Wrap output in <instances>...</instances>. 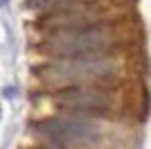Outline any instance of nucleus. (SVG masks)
<instances>
[{
	"label": "nucleus",
	"mask_w": 151,
	"mask_h": 149,
	"mask_svg": "<svg viewBox=\"0 0 151 149\" xmlns=\"http://www.w3.org/2000/svg\"><path fill=\"white\" fill-rule=\"evenodd\" d=\"M34 149H57V147H34Z\"/></svg>",
	"instance_id": "7"
},
{
	"label": "nucleus",
	"mask_w": 151,
	"mask_h": 149,
	"mask_svg": "<svg viewBox=\"0 0 151 149\" xmlns=\"http://www.w3.org/2000/svg\"><path fill=\"white\" fill-rule=\"evenodd\" d=\"M54 104L59 108L75 113H108L117 104V95L101 86H77V88H63L54 95Z\"/></svg>",
	"instance_id": "4"
},
{
	"label": "nucleus",
	"mask_w": 151,
	"mask_h": 149,
	"mask_svg": "<svg viewBox=\"0 0 151 149\" xmlns=\"http://www.w3.org/2000/svg\"><path fill=\"white\" fill-rule=\"evenodd\" d=\"M120 70L117 61L108 54H90V56H70L43 63L36 70L38 77L59 88H77V86H97L99 81H108Z\"/></svg>",
	"instance_id": "1"
},
{
	"label": "nucleus",
	"mask_w": 151,
	"mask_h": 149,
	"mask_svg": "<svg viewBox=\"0 0 151 149\" xmlns=\"http://www.w3.org/2000/svg\"><path fill=\"white\" fill-rule=\"evenodd\" d=\"M2 2H5V0H0V5H2Z\"/></svg>",
	"instance_id": "8"
},
{
	"label": "nucleus",
	"mask_w": 151,
	"mask_h": 149,
	"mask_svg": "<svg viewBox=\"0 0 151 149\" xmlns=\"http://www.w3.org/2000/svg\"><path fill=\"white\" fill-rule=\"evenodd\" d=\"M36 133L43 136L54 145L68 147V145H90L99 140L104 133L101 122L88 115H57L36 122Z\"/></svg>",
	"instance_id": "3"
},
{
	"label": "nucleus",
	"mask_w": 151,
	"mask_h": 149,
	"mask_svg": "<svg viewBox=\"0 0 151 149\" xmlns=\"http://www.w3.org/2000/svg\"><path fill=\"white\" fill-rule=\"evenodd\" d=\"M104 20V12L95 9L88 5H75L61 12L47 14L41 25L50 27L52 32H61V30H86V27H99V23Z\"/></svg>",
	"instance_id": "5"
},
{
	"label": "nucleus",
	"mask_w": 151,
	"mask_h": 149,
	"mask_svg": "<svg viewBox=\"0 0 151 149\" xmlns=\"http://www.w3.org/2000/svg\"><path fill=\"white\" fill-rule=\"evenodd\" d=\"M79 5V0H27V7L32 9H43L47 14L61 12V9H68V7Z\"/></svg>",
	"instance_id": "6"
},
{
	"label": "nucleus",
	"mask_w": 151,
	"mask_h": 149,
	"mask_svg": "<svg viewBox=\"0 0 151 149\" xmlns=\"http://www.w3.org/2000/svg\"><path fill=\"white\" fill-rule=\"evenodd\" d=\"M117 43V36L111 27H86V30H61L50 32L41 41L38 50L45 54L70 59V56H90L106 54Z\"/></svg>",
	"instance_id": "2"
}]
</instances>
